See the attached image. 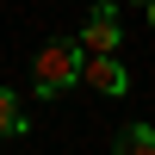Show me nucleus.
I'll return each mask as SVG.
<instances>
[{"instance_id":"obj_6","label":"nucleus","mask_w":155,"mask_h":155,"mask_svg":"<svg viewBox=\"0 0 155 155\" xmlns=\"http://www.w3.org/2000/svg\"><path fill=\"white\" fill-rule=\"evenodd\" d=\"M143 12H149V25H155V0H143Z\"/></svg>"},{"instance_id":"obj_3","label":"nucleus","mask_w":155,"mask_h":155,"mask_svg":"<svg viewBox=\"0 0 155 155\" xmlns=\"http://www.w3.org/2000/svg\"><path fill=\"white\" fill-rule=\"evenodd\" d=\"M81 81H87V87H99V93H112V99H118L124 87H130V74H124V62H118V50H112V56H81Z\"/></svg>"},{"instance_id":"obj_4","label":"nucleus","mask_w":155,"mask_h":155,"mask_svg":"<svg viewBox=\"0 0 155 155\" xmlns=\"http://www.w3.org/2000/svg\"><path fill=\"white\" fill-rule=\"evenodd\" d=\"M0 137H25V106L12 87H0Z\"/></svg>"},{"instance_id":"obj_5","label":"nucleus","mask_w":155,"mask_h":155,"mask_svg":"<svg viewBox=\"0 0 155 155\" xmlns=\"http://www.w3.org/2000/svg\"><path fill=\"white\" fill-rule=\"evenodd\" d=\"M118 155H155V130L149 124H124L118 130Z\"/></svg>"},{"instance_id":"obj_1","label":"nucleus","mask_w":155,"mask_h":155,"mask_svg":"<svg viewBox=\"0 0 155 155\" xmlns=\"http://www.w3.org/2000/svg\"><path fill=\"white\" fill-rule=\"evenodd\" d=\"M74 81H81V44H74V37H56V44L37 50V62H31V87H37V99L68 93Z\"/></svg>"},{"instance_id":"obj_2","label":"nucleus","mask_w":155,"mask_h":155,"mask_svg":"<svg viewBox=\"0 0 155 155\" xmlns=\"http://www.w3.org/2000/svg\"><path fill=\"white\" fill-rule=\"evenodd\" d=\"M118 12H112V6H93V12H87V31L81 37H74V44H81V56H112V50H118Z\"/></svg>"}]
</instances>
